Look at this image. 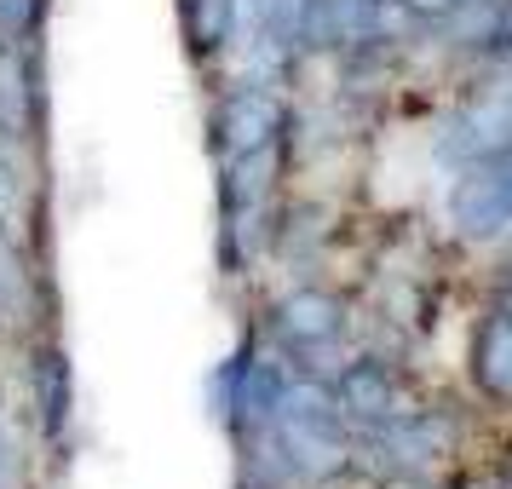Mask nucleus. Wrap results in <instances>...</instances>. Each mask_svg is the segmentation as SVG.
<instances>
[{
	"label": "nucleus",
	"instance_id": "6",
	"mask_svg": "<svg viewBox=\"0 0 512 489\" xmlns=\"http://www.w3.org/2000/svg\"><path fill=\"white\" fill-rule=\"evenodd\" d=\"M472 386L495 403H512V294L489 305L472 328Z\"/></svg>",
	"mask_w": 512,
	"mask_h": 489
},
{
	"label": "nucleus",
	"instance_id": "3",
	"mask_svg": "<svg viewBox=\"0 0 512 489\" xmlns=\"http://www.w3.org/2000/svg\"><path fill=\"white\" fill-rule=\"evenodd\" d=\"M449 225L472 242L501 236L512 225V144L495 150L489 162L461 167V179L449 190Z\"/></svg>",
	"mask_w": 512,
	"mask_h": 489
},
{
	"label": "nucleus",
	"instance_id": "1",
	"mask_svg": "<svg viewBox=\"0 0 512 489\" xmlns=\"http://www.w3.org/2000/svg\"><path fill=\"white\" fill-rule=\"evenodd\" d=\"M208 133H213L219 167L277 156L282 133H288V104H282V93H271L265 81H242V87H231V93H219Z\"/></svg>",
	"mask_w": 512,
	"mask_h": 489
},
{
	"label": "nucleus",
	"instance_id": "5",
	"mask_svg": "<svg viewBox=\"0 0 512 489\" xmlns=\"http://www.w3.org/2000/svg\"><path fill=\"white\" fill-rule=\"evenodd\" d=\"M328 392H334V409L346 420H357V426H386L392 415H403V409H397V374H392V363H380V357L346 363V369L328 380Z\"/></svg>",
	"mask_w": 512,
	"mask_h": 489
},
{
	"label": "nucleus",
	"instance_id": "4",
	"mask_svg": "<svg viewBox=\"0 0 512 489\" xmlns=\"http://www.w3.org/2000/svg\"><path fill=\"white\" fill-rule=\"evenodd\" d=\"M340 334H346V300L328 288H294L271 305V340L288 357H317L340 346Z\"/></svg>",
	"mask_w": 512,
	"mask_h": 489
},
{
	"label": "nucleus",
	"instance_id": "11",
	"mask_svg": "<svg viewBox=\"0 0 512 489\" xmlns=\"http://www.w3.org/2000/svg\"><path fill=\"white\" fill-rule=\"evenodd\" d=\"M47 24V0H0V52H29Z\"/></svg>",
	"mask_w": 512,
	"mask_h": 489
},
{
	"label": "nucleus",
	"instance_id": "8",
	"mask_svg": "<svg viewBox=\"0 0 512 489\" xmlns=\"http://www.w3.org/2000/svg\"><path fill=\"white\" fill-rule=\"evenodd\" d=\"M35 127V87L24 52H0V139H29Z\"/></svg>",
	"mask_w": 512,
	"mask_h": 489
},
{
	"label": "nucleus",
	"instance_id": "9",
	"mask_svg": "<svg viewBox=\"0 0 512 489\" xmlns=\"http://www.w3.org/2000/svg\"><path fill=\"white\" fill-rule=\"evenodd\" d=\"M35 271L29 259L18 254L12 231H0V328H24V317L35 311Z\"/></svg>",
	"mask_w": 512,
	"mask_h": 489
},
{
	"label": "nucleus",
	"instance_id": "13",
	"mask_svg": "<svg viewBox=\"0 0 512 489\" xmlns=\"http://www.w3.org/2000/svg\"><path fill=\"white\" fill-rule=\"evenodd\" d=\"M507 52H512V35H507Z\"/></svg>",
	"mask_w": 512,
	"mask_h": 489
},
{
	"label": "nucleus",
	"instance_id": "12",
	"mask_svg": "<svg viewBox=\"0 0 512 489\" xmlns=\"http://www.w3.org/2000/svg\"><path fill=\"white\" fill-rule=\"evenodd\" d=\"M18 139H0V231H12V219L24 208V167H18Z\"/></svg>",
	"mask_w": 512,
	"mask_h": 489
},
{
	"label": "nucleus",
	"instance_id": "2",
	"mask_svg": "<svg viewBox=\"0 0 512 489\" xmlns=\"http://www.w3.org/2000/svg\"><path fill=\"white\" fill-rule=\"evenodd\" d=\"M29 409H35V432L47 443L52 461H70L75 438V363L58 340H35L29 351Z\"/></svg>",
	"mask_w": 512,
	"mask_h": 489
},
{
	"label": "nucleus",
	"instance_id": "10",
	"mask_svg": "<svg viewBox=\"0 0 512 489\" xmlns=\"http://www.w3.org/2000/svg\"><path fill=\"white\" fill-rule=\"evenodd\" d=\"M254 357H259V340L254 334H242V346L213 369V386H208V397H213V415L225 420V426H242V386H248V369H254Z\"/></svg>",
	"mask_w": 512,
	"mask_h": 489
},
{
	"label": "nucleus",
	"instance_id": "7",
	"mask_svg": "<svg viewBox=\"0 0 512 489\" xmlns=\"http://www.w3.org/2000/svg\"><path fill=\"white\" fill-rule=\"evenodd\" d=\"M236 24H242V0H179V29H185L190 58H219L231 52Z\"/></svg>",
	"mask_w": 512,
	"mask_h": 489
}]
</instances>
